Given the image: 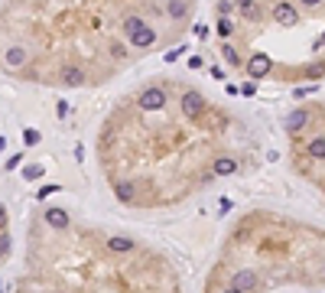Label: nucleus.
Returning <instances> with one entry per match:
<instances>
[{
	"mask_svg": "<svg viewBox=\"0 0 325 293\" xmlns=\"http://www.w3.org/2000/svg\"><path fill=\"white\" fill-rule=\"evenodd\" d=\"M137 104H140L143 111H160L163 104H166V92H163V88H147Z\"/></svg>",
	"mask_w": 325,
	"mask_h": 293,
	"instance_id": "obj_1",
	"label": "nucleus"
},
{
	"mask_svg": "<svg viewBox=\"0 0 325 293\" xmlns=\"http://www.w3.org/2000/svg\"><path fill=\"white\" fill-rule=\"evenodd\" d=\"M270 55L267 52H257V55H251V62H247V75H251V79H264L267 72H270Z\"/></svg>",
	"mask_w": 325,
	"mask_h": 293,
	"instance_id": "obj_2",
	"label": "nucleus"
},
{
	"mask_svg": "<svg viewBox=\"0 0 325 293\" xmlns=\"http://www.w3.org/2000/svg\"><path fill=\"white\" fill-rule=\"evenodd\" d=\"M202 108H205V98L198 95V92H185V95H182V111H185L189 117L202 114Z\"/></svg>",
	"mask_w": 325,
	"mask_h": 293,
	"instance_id": "obj_3",
	"label": "nucleus"
},
{
	"mask_svg": "<svg viewBox=\"0 0 325 293\" xmlns=\"http://www.w3.org/2000/svg\"><path fill=\"white\" fill-rule=\"evenodd\" d=\"M153 39H156V33H153V26H147L143 23L140 30L130 36V43H134V49H147V46H153Z\"/></svg>",
	"mask_w": 325,
	"mask_h": 293,
	"instance_id": "obj_4",
	"label": "nucleus"
},
{
	"mask_svg": "<svg viewBox=\"0 0 325 293\" xmlns=\"http://www.w3.org/2000/svg\"><path fill=\"white\" fill-rule=\"evenodd\" d=\"M254 283H257V277H254L251 270H241V274H234L231 287H234V290H241V293H247V290L254 287Z\"/></svg>",
	"mask_w": 325,
	"mask_h": 293,
	"instance_id": "obj_5",
	"label": "nucleus"
},
{
	"mask_svg": "<svg viewBox=\"0 0 325 293\" xmlns=\"http://www.w3.org/2000/svg\"><path fill=\"white\" fill-rule=\"evenodd\" d=\"M273 20H276V23H296V10H293V7H289V4H276L273 7Z\"/></svg>",
	"mask_w": 325,
	"mask_h": 293,
	"instance_id": "obj_6",
	"label": "nucleus"
},
{
	"mask_svg": "<svg viewBox=\"0 0 325 293\" xmlns=\"http://www.w3.org/2000/svg\"><path fill=\"white\" fill-rule=\"evenodd\" d=\"M46 225L49 228H68V215L62 208H46Z\"/></svg>",
	"mask_w": 325,
	"mask_h": 293,
	"instance_id": "obj_7",
	"label": "nucleus"
},
{
	"mask_svg": "<svg viewBox=\"0 0 325 293\" xmlns=\"http://www.w3.org/2000/svg\"><path fill=\"white\" fill-rule=\"evenodd\" d=\"M107 248L114 251V254H130V251H134L137 244L130 241V238H117V235H114V238H107Z\"/></svg>",
	"mask_w": 325,
	"mask_h": 293,
	"instance_id": "obj_8",
	"label": "nucleus"
},
{
	"mask_svg": "<svg viewBox=\"0 0 325 293\" xmlns=\"http://www.w3.org/2000/svg\"><path fill=\"white\" fill-rule=\"evenodd\" d=\"M62 82H65V85H81V82H85V72H81L78 65H68V68H62Z\"/></svg>",
	"mask_w": 325,
	"mask_h": 293,
	"instance_id": "obj_9",
	"label": "nucleus"
},
{
	"mask_svg": "<svg viewBox=\"0 0 325 293\" xmlns=\"http://www.w3.org/2000/svg\"><path fill=\"white\" fill-rule=\"evenodd\" d=\"M4 62H7L10 68H20V65L26 62V52H23V49H17V46H13V49H7V52H4Z\"/></svg>",
	"mask_w": 325,
	"mask_h": 293,
	"instance_id": "obj_10",
	"label": "nucleus"
},
{
	"mask_svg": "<svg viewBox=\"0 0 325 293\" xmlns=\"http://www.w3.org/2000/svg\"><path fill=\"white\" fill-rule=\"evenodd\" d=\"M234 170H238V160H231V157H218L215 160V173L218 176H231Z\"/></svg>",
	"mask_w": 325,
	"mask_h": 293,
	"instance_id": "obj_11",
	"label": "nucleus"
},
{
	"mask_svg": "<svg viewBox=\"0 0 325 293\" xmlns=\"http://www.w3.org/2000/svg\"><path fill=\"white\" fill-rule=\"evenodd\" d=\"M114 195H117L121 202H134V183H127V179L114 183Z\"/></svg>",
	"mask_w": 325,
	"mask_h": 293,
	"instance_id": "obj_12",
	"label": "nucleus"
},
{
	"mask_svg": "<svg viewBox=\"0 0 325 293\" xmlns=\"http://www.w3.org/2000/svg\"><path fill=\"white\" fill-rule=\"evenodd\" d=\"M306 124H309V114H306V111H293V114L286 117V127L289 130H302Z\"/></svg>",
	"mask_w": 325,
	"mask_h": 293,
	"instance_id": "obj_13",
	"label": "nucleus"
},
{
	"mask_svg": "<svg viewBox=\"0 0 325 293\" xmlns=\"http://www.w3.org/2000/svg\"><path fill=\"white\" fill-rule=\"evenodd\" d=\"M309 157L312 160H325V137H315V140L309 143Z\"/></svg>",
	"mask_w": 325,
	"mask_h": 293,
	"instance_id": "obj_14",
	"label": "nucleus"
},
{
	"mask_svg": "<svg viewBox=\"0 0 325 293\" xmlns=\"http://www.w3.org/2000/svg\"><path fill=\"white\" fill-rule=\"evenodd\" d=\"M140 26H143V20H140V17H127V23H124V30H127L130 36H134V33L140 30Z\"/></svg>",
	"mask_w": 325,
	"mask_h": 293,
	"instance_id": "obj_15",
	"label": "nucleus"
},
{
	"mask_svg": "<svg viewBox=\"0 0 325 293\" xmlns=\"http://www.w3.org/2000/svg\"><path fill=\"white\" fill-rule=\"evenodd\" d=\"M169 13H172V17H182V13H185V4H182V0H172V4H169Z\"/></svg>",
	"mask_w": 325,
	"mask_h": 293,
	"instance_id": "obj_16",
	"label": "nucleus"
},
{
	"mask_svg": "<svg viewBox=\"0 0 325 293\" xmlns=\"http://www.w3.org/2000/svg\"><path fill=\"white\" fill-rule=\"evenodd\" d=\"M221 49H225V59H228V62H234V65H238V62H241V59H238V52H234L231 46H221Z\"/></svg>",
	"mask_w": 325,
	"mask_h": 293,
	"instance_id": "obj_17",
	"label": "nucleus"
},
{
	"mask_svg": "<svg viewBox=\"0 0 325 293\" xmlns=\"http://www.w3.org/2000/svg\"><path fill=\"white\" fill-rule=\"evenodd\" d=\"M215 30H218V36H228V33H231V23H228V20H221Z\"/></svg>",
	"mask_w": 325,
	"mask_h": 293,
	"instance_id": "obj_18",
	"label": "nucleus"
},
{
	"mask_svg": "<svg viewBox=\"0 0 325 293\" xmlns=\"http://www.w3.org/2000/svg\"><path fill=\"white\" fill-rule=\"evenodd\" d=\"M315 92V85H306V88H296V98H306V95H312Z\"/></svg>",
	"mask_w": 325,
	"mask_h": 293,
	"instance_id": "obj_19",
	"label": "nucleus"
},
{
	"mask_svg": "<svg viewBox=\"0 0 325 293\" xmlns=\"http://www.w3.org/2000/svg\"><path fill=\"white\" fill-rule=\"evenodd\" d=\"M238 4H241V10H247V13H254V4H251V0H238Z\"/></svg>",
	"mask_w": 325,
	"mask_h": 293,
	"instance_id": "obj_20",
	"label": "nucleus"
},
{
	"mask_svg": "<svg viewBox=\"0 0 325 293\" xmlns=\"http://www.w3.org/2000/svg\"><path fill=\"white\" fill-rule=\"evenodd\" d=\"M302 4H306V7H319L322 0H302Z\"/></svg>",
	"mask_w": 325,
	"mask_h": 293,
	"instance_id": "obj_21",
	"label": "nucleus"
},
{
	"mask_svg": "<svg viewBox=\"0 0 325 293\" xmlns=\"http://www.w3.org/2000/svg\"><path fill=\"white\" fill-rule=\"evenodd\" d=\"M7 225V215H4V208H0V228H4Z\"/></svg>",
	"mask_w": 325,
	"mask_h": 293,
	"instance_id": "obj_22",
	"label": "nucleus"
},
{
	"mask_svg": "<svg viewBox=\"0 0 325 293\" xmlns=\"http://www.w3.org/2000/svg\"><path fill=\"white\" fill-rule=\"evenodd\" d=\"M225 293H241V290H234V287H228V290H225Z\"/></svg>",
	"mask_w": 325,
	"mask_h": 293,
	"instance_id": "obj_23",
	"label": "nucleus"
},
{
	"mask_svg": "<svg viewBox=\"0 0 325 293\" xmlns=\"http://www.w3.org/2000/svg\"><path fill=\"white\" fill-rule=\"evenodd\" d=\"M322 43H325V33H322Z\"/></svg>",
	"mask_w": 325,
	"mask_h": 293,
	"instance_id": "obj_24",
	"label": "nucleus"
}]
</instances>
